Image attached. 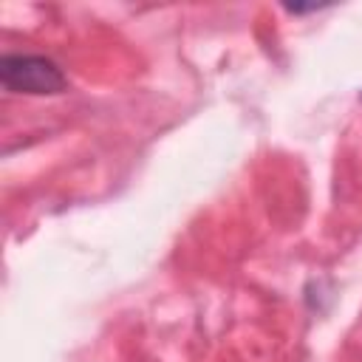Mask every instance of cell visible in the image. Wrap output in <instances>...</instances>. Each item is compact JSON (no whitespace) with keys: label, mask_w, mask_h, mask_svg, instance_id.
Instances as JSON below:
<instances>
[{"label":"cell","mask_w":362,"mask_h":362,"mask_svg":"<svg viewBox=\"0 0 362 362\" xmlns=\"http://www.w3.org/2000/svg\"><path fill=\"white\" fill-rule=\"evenodd\" d=\"M359 99H362V93H359Z\"/></svg>","instance_id":"2"},{"label":"cell","mask_w":362,"mask_h":362,"mask_svg":"<svg viewBox=\"0 0 362 362\" xmlns=\"http://www.w3.org/2000/svg\"><path fill=\"white\" fill-rule=\"evenodd\" d=\"M0 82L14 93H62L68 79L62 68L40 54H6L0 59Z\"/></svg>","instance_id":"1"}]
</instances>
